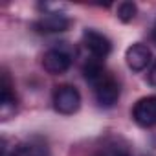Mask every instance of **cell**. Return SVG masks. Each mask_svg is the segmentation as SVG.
I'll return each instance as SVG.
<instances>
[{"label":"cell","mask_w":156,"mask_h":156,"mask_svg":"<svg viewBox=\"0 0 156 156\" xmlns=\"http://www.w3.org/2000/svg\"><path fill=\"white\" fill-rule=\"evenodd\" d=\"M149 85L156 88V61H154V64L151 66V72H149Z\"/></svg>","instance_id":"cell-13"},{"label":"cell","mask_w":156,"mask_h":156,"mask_svg":"<svg viewBox=\"0 0 156 156\" xmlns=\"http://www.w3.org/2000/svg\"><path fill=\"white\" fill-rule=\"evenodd\" d=\"M17 110V98L11 90V83L8 73L2 75V96H0V116L2 119H9Z\"/></svg>","instance_id":"cell-10"},{"label":"cell","mask_w":156,"mask_h":156,"mask_svg":"<svg viewBox=\"0 0 156 156\" xmlns=\"http://www.w3.org/2000/svg\"><path fill=\"white\" fill-rule=\"evenodd\" d=\"M2 156H50V149L44 141H41L39 138L28 140L17 147H13V151H8L6 140H4V147H2Z\"/></svg>","instance_id":"cell-7"},{"label":"cell","mask_w":156,"mask_h":156,"mask_svg":"<svg viewBox=\"0 0 156 156\" xmlns=\"http://www.w3.org/2000/svg\"><path fill=\"white\" fill-rule=\"evenodd\" d=\"M138 13V8L134 2H121L118 6V19L121 22H130Z\"/></svg>","instance_id":"cell-12"},{"label":"cell","mask_w":156,"mask_h":156,"mask_svg":"<svg viewBox=\"0 0 156 156\" xmlns=\"http://www.w3.org/2000/svg\"><path fill=\"white\" fill-rule=\"evenodd\" d=\"M94 94H96V101L101 107H114L116 101L119 99V83L108 73L103 81H99L94 87Z\"/></svg>","instance_id":"cell-6"},{"label":"cell","mask_w":156,"mask_h":156,"mask_svg":"<svg viewBox=\"0 0 156 156\" xmlns=\"http://www.w3.org/2000/svg\"><path fill=\"white\" fill-rule=\"evenodd\" d=\"M152 37L156 39V24H154V30H152Z\"/></svg>","instance_id":"cell-14"},{"label":"cell","mask_w":156,"mask_h":156,"mask_svg":"<svg viewBox=\"0 0 156 156\" xmlns=\"http://www.w3.org/2000/svg\"><path fill=\"white\" fill-rule=\"evenodd\" d=\"M83 73H85V79H87L92 87H96L99 81H103L105 77L108 75L99 59H90V61L83 66Z\"/></svg>","instance_id":"cell-11"},{"label":"cell","mask_w":156,"mask_h":156,"mask_svg":"<svg viewBox=\"0 0 156 156\" xmlns=\"http://www.w3.org/2000/svg\"><path fill=\"white\" fill-rule=\"evenodd\" d=\"M83 42H85V48L90 51V55L94 59H105L108 57V53L112 51V42L108 37H105L103 33L96 31V30H87L83 33Z\"/></svg>","instance_id":"cell-4"},{"label":"cell","mask_w":156,"mask_h":156,"mask_svg":"<svg viewBox=\"0 0 156 156\" xmlns=\"http://www.w3.org/2000/svg\"><path fill=\"white\" fill-rule=\"evenodd\" d=\"M53 107L59 114L70 116L75 114L81 107V94L75 87L72 85H62L57 87V90L53 92Z\"/></svg>","instance_id":"cell-2"},{"label":"cell","mask_w":156,"mask_h":156,"mask_svg":"<svg viewBox=\"0 0 156 156\" xmlns=\"http://www.w3.org/2000/svg\"><path fill=\"white\" fill-rule=\"evenodd\" d=\"M96 156H130V143L121 136H108L98 145Z\"/></svg>","instance_id":"cell-9"},{"label":"cell","mask_w":156,"mask_h":156,"mask_svg":"<svg viewBox=\"0 0 156 156\" xmlns=\"http://www.w3.org/2000/svg\"><path fill=\"white\" fill-rule=\"evenodd\" d=\"M73 55H75V48H72L68 42H61L59 46L48 50L42 55V66L48 73L61 75L72 66Z\"/></svg>","instance_id":"cell-1"},{"label":"cell","mask_w":156,"mask_h":156,"mask_svg":"<svg viewBox=\"0 0 156 156\" xmlns=\"http://www.w3.org/2000/svg\"><path fill=\"white\" fill-rule=\"evenodd\" d=\"M70 26H72L70 17L59 11H46L39 20L33 22V28L39 33H61V31H66Z\"/></svg>","instance_id":"cell-3"},{"label":"cell","mask_w":156,"mask_h":156,"mask_svg":"<svg viewBox=\"0 0 156 156\" xmlns=\"http://www.w3.org/2000/svg\"><path fill=\"white\" fill-rule=\"evenodd\" d=\"M125 61H127V66L132 72L145 70L149 66V62H151V50H149V46L147 44H141V42H134L132 46L127 48Z\"/></svg>","instance_id":"cell-8"},{"label":"cell","mask_w":156,"mask_h":156,"mask_svg":"<svg viewBox=\"0 0 156 156\" xmlns=\"http://www.w3.org/2000/svg\"><path fill=\"white\" fill-rule=\"evenodd\" d=\"M132 119L140 127H154L156 125V96L141 98L132 108Z\"/></svg>","instance_id":"cell-5"}]
</instances>
